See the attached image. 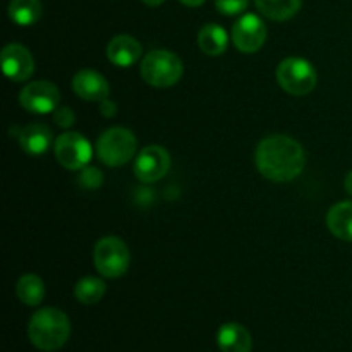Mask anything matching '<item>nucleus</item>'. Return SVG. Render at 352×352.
<instances>
[{
    "label": "nucleus",
    "mask_w": 352,
    "mask_h": 352,
    "mask_svg": "<svg viewBox=\"0 0 352 352\" xmlns=\"http://www.w3.org/2000/svg\"><path fill=\"white\" fill-rule=\"evenodd\" d=\"M254 162L263 177L274 182H289L305 170L306 153L292 138L274 134L260 141Z\"/></svg>",
    "instance_id": "obj_1"
},
{
    "label": "nucleus",
    "mask_w": 352,
    "mask_h": 352,
    "mask_svg": "<svg viewBox=\"0 0 352 352\" xmlns=\"http://www.w3.org/2000/svg\"><path fill=\"white\" fill-rule=\"evenodd\" d=\"M71 336L67 315L57 308H41L28 323V337L36 349L45 352L58 351Z\"/></svg>",
    "instance_id": "obj_2"
},
{
    "label": "nucleus",
    "mask_w": 352,
    "mask_h": 352,
    "mask_svg": "<svg viewBox=\"0 0 352 352\" xmlns=\"http://www.w3.org/2000/svg\"><path fill=\"white\" fill-rule=\"evenodd\" d=\"M184 72L182 60L170 50H151L141 62L144 82L155 88H168L179 82Z\"/></svg>",
    "instance_id": "obj_3"
},
{
    "label": "nucleus",
    "mask_w": 352,
    "mask_h": 352,
    "mask_svg": "<svg viewBox=\"0 0 352 352\" xmlns=\"http://www.w3.org/2000/svg\"><path fill=\"white\" fill-rule=\"evenodd\" d=\"M138 141L126 127H110L96 141V155L109 167H120L133 160Z\"/></svg>",
    "instance_id": "obj_4"
},
{
    "label": "nucleus",
    "mask_w": 352,
    "mask_h": 352,
    "mask_svg": "<svg viewBox=\"0 0 352 352\" xmlns=\"http://www.w3.org/2000/svg\"><path fill=\"white\" fill-rule=\"evenodd\" d=\"M93 263L96 272L105 278H119L126 275L131 263L129 248L122 239L116 236H107L95 244Z\"/></svg>",
    "instance_id": "obj_5"
},
{
    "label": "nucleus",
    "mask_w": 352,
    "mask_h": 352,
    "mask_svg": "<svg viewBox=\"0 0 352 352\" xmlns=\"http://www.w3.org/2000/svg\"><path fill=\"white\" fill-rule=\"evenodd\" d=\"M277 81L285 93L305 96L316 88L318 74L308 60L301 57H289L278 64Z\"/></svg>",
    "instance_id": "obj_6"
},
{
    "label": "nucleus",
    "mask_w": 352,
    "mask_h": 352,
    "mask_svg": "<svg viewBox=\"0 0 352 352\" xmlns=\"http://www.w3.org/2000/svg\"><path fill=\"white\" fill-rule=\"evenodd\" d=\"M54 153L58 164L69 170H81L91 160V144L79 133H64L55 138Z\"/></svg>",
    "instance_id": "obj_7"
},
{
    "label": "nucleus",
    "mask_w": 352,
    "mask_h": 352,
    "mask_svg": "<svg viewBox=\"0 0 352 352\" xmlns=\"http://www.w3.org/2000/svg\"><path fill=\"white\" fill-rule=\"evenodd\" d=\"M60 102L58 88L50 81L28 82L19 95V103L31 113H54Z\"/></svg>",
    "instance_id": "obj_8"
},
{
    "label": "nucleus",
    "mask_w": 352,
    "mask_h": 352,
    "mask_svg": "<svg viewBox=\"0 0 352 352\" xmlns=\"http://www.w3.org/2000/svg\"><path fill=\"white\" fill-rule=\"evenodd\" d=\"M170 168V155L158 144H150L138 153L134 162V174L144 184L160 181Z\"/></svg>",
    "instance_id": "obj_9"
},
{
    "label": "nucleus",
    "mask_w": 352,
    "mask_h": 352,
    "mask_svg": "<svg viewBox=\"0 0 352 352\" xmlns=\"http://www.w3.org/2000/svg\"><path fill=\"white\" fill-rule=\"evenodd\" d=\"M267 40V26L256 14H244L232 28L234 47L243 54H254Z\"/></svg>",
    "instance_id": "obj_10"
},
{
    "label": "nucleus",
    "mask_w": 352,
    "mask_h": 352,
    "mask_svg": "<svg viewBox=\"0 0 352 352\" xmlns=\"http://www.w3.org/2000/svg\"><path fill=\"white\" fill-rule=\"evenodd\" d=\"M3 74L10 81L23 82L30 79L34 72V60L31 52L19 43H9L0 54Z\"/></svg>",
    "instance_id": "obj_11"
},
{
    "label": "nucleus",
    "mask_w": 352,
    "mask_h": 352,
    "mask_svg": "<svg viewBox=\"0 0 352 352\" xmlns=\"http://www.w3.org/2000/svg\"><path fill=\"white\" fill-rule=\"evenodd\" d=\"M72 89L79 98L86 102H102L109 98L110 86L100 72L93 69H82L72 78Z\"/></svg>",
    "instance_id": "obj_12"
},
{
    "label": "nucleus",
    "mask_w": 352,
    "mask_h": 352,
    "mask_svg": "<svg viewBox=\"0 0 352 352\" xmlns=\"http://www.w3.org/2000/svg\"><path fill=\"white\" fill-rule=\"evenodd\" d=\"M141 43L131 34H117L107 45V57L117 67H131L141 57Z\"/></svg>",
    "instance_id": "obj_13"
},
{
    "label": "nucleus",
    "mask_w": 352,
    "mask_h": 352,
    "mask_svg": "<svg viewBox=\"0 0 352 352\" xmlns=\"http://www.w3.org/2000/svg\"><path fill=\"white\" fill-rule=\"evenodd\" d=\"M21 148L30 155H41L55 143L52 129L47 124H28L17 134Z\"/></svg>",
    "instance_id": "obj_14"
},
{
    "label": "nucleus",
    "mask_w": 352,
    "mask_h": 352,
    "mask_svg": "<svg viewBox=\"0 0 352 352\" xmlns=\"http://www.w3.org/2000/svg\"><path fill=\"white\" fill-rule=\"evenodd\" d=\"M217 344L222 352H251V333L239 323H223L217 332Z\"/></svg>",
    "instance_id": "obj_15"
},
{
    "label": "nucleus",
    "mask_w": 352,
    "mask_h": 352,
    "mask_svg": "<svg viewBox=\"0 0 352 352\" xmlns=\"http://www.w3.org/2000/svg\"><path fill=\"white\" fill-rule=\"evenodd\" d=\"M327 227L336 237L352 241V201H339L327 213Z\"/></svg>",
    "instance_id": "obj_16"
},
{
    "label": "nucleus",
    "mask_w": 352,
    "mask_h": 352,
    "mask_svg": "<svg viewBox=\"0 0 352 352\" xmlns=\"http://www.w3.org/2000/svg\"><path fill=\"white\" fill-rule=\"evenodd\" d=\"M198 45L201 48L203 54L212 55H222L227 50V45H229V38L223 28H220L219 24L210 23L199 30L198 33Z\"/></svg>",
    "instance_id": "obj_17"
},
{
    "label": "nucleus",
    "mask_w": 352,
    "mask_h": 352,
    "mask_svg": "<svg viewBox=\"0 0 352 352\" xmlns=\"http://www.w3.org/2000/svg\"><path fill=\"white\" fill-rule=\"evenodd\" d=\"M256 9L272 21H287L298 14L302 0H254Z\"/></svg>",
    "instance_id": "obj_18"
},
{
    "label": "nucleus",
    "mask_w": 352,
    "mask_h": 352,
    "mask_svg": "<svg viewBox=\"0 0 352 352\" xmlns=\"http://www.w3.org/2000/svg\"><path fill=\"white\" fill-rule=\"evenodd\" d=\"M16 296L23 305L38 306L45 298V284L38 275L26 274L17 280Z\"/></svg>",
    "instance_id": "obj_19"
},
{
    "label": "nucleus",
    "mask_w": 352,
    "mask_h": 352,
    "mask_svg": "<svg viewBox=\"0 0 352 352\" xmlns=\"http://www.w3.org/2000/svg\"><path fill=\"white\" fill-rule=\"evenodd\" d=\"M40 0H10L9 17L17 26H31L41 17Z\"/></svg>",
    "instance_id": "obj_20"
},
{
    "label": "nucleus",
    "mask_w": 352,
    "mask_h": 352,
    "mask_svg": "<svg viewBox=\"0 0 352 352\" xmlns=\"http://www.w3.org/2000/svg\"><path fill=\"white\" fill-rule=\"evenodd\" d=\"M107 292V285L102 278L96 277H82L78 280L74 287V296L82 305H96L102 301V298Z\"/></svg>",
    "instance_id": "obj_21"
},
{
    "label": "nucleus",
    "mask_w": 352,
    "mask_h": 352,
    "mask_svg": "<svg viewBox=\"0 0 352 352\" xmlns=\"http://www.w3.org/2000/svg\"><path fill=\"white\" fill-rule=\"evenodd\" d=\"M103 182V174L95 167H85L79 175V184L86 189H98Z\"/></svg>",
    "instance_id": "obj_22"
},
{
    "label": "nucleus",
    "mask_w": 352,
    "mask_h": 352,
    "mask_svg": "<svg viewBox=\"0 0 352 352\" xmlns=\"http://www.w3.org/2000/svg\"><path fill=\"white\" fill-rule=\"evenodd\" d=\"M250 0H215V7L223 16H236L246 10Z\"/></svg>",
    "instance_id": "obj_23"
},
{
    "label": "nucleus",
    "mask_w": 352,
    "mask_h": 352,
    "mask_svg": "<svg viewBox=\"0 0 352 352\" xmlns=\"http://www.w3.org/2000/svg\"><path fill=\"white\" fill-rule=\"evenodd\" d=\"M54 122L58 127L65 129V127H71L76 122V113L74 110L69 109V107H57L54 110Z\"/></svg>",
    "instance_id": "obj_24"
},
{
    "label": "nucleus",
    "mask_w": 352,
    "mask_h": 352,
    "mask_svg": "<svg viewBox=\"0 0 352 352\" xmlns=\"http://www.w3.org/2000/svg\"><path fill=\"white\" fill-rule=\"evenodd\" d=\"M100 113H102L103 117H113L117 113V105L112 102V100L105 98L100 102V107H98Z\"/></svg>",
    "instance_id": "obj_25"
},
{
    "label": "nucleus",
    "mask_w": 352,
    "mask_h": 352,
    "mask_svg": "<svg viewBox=\"0 0 352 352\" xmlns=\"http://www.w3.org/2000/svg\"><path fill=\"white\" fill-rule=\"evenodd\" d=\"M344 188H346V191L352 196V170L346 175V179H344Z\"/></svg>",
    "instance_id": "obj_26"
},
{
    "label": "nucleus",
    "mask_w": 352,
    "mask_h": 352,
    "mask_svg": "<svg viewBox=\"0 0 352 352\" xmlns=\"http://www.w3.org/2000/svg\"><path fill=\"white\" fill-rule=\"evenodd\" d=\"M179 2H182L184 6H188V7H199L205 3V0H179Z\"/></svg>",
    "instance_id": "obj_27"
},
{
    "label": "nucleus",
    "mask_w": 352,
    "mask_h": 352,
    "mask_svg": "<svg viewBox=\"0 0 352 352\" xmlns=\"http://www.w3.org/2000/svg\"><path fill=\"white\" fill-rule=\"evenodd\" d=\"M143 2L146 3V6H150V7H158V6H162L165 0H143Z\"/></svg>",
    "instance_id": "obj_28"
}]
</instances>
